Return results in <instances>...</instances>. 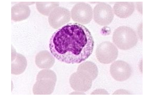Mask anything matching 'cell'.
Listing matches in <instances>:
<instances>
[{"label":"cell","mask_w":146,"mask_h":97,"mask_svg":"<svg viewBox=\"0 0 146 97\" xmlns=\"http://www.w3.org/2000/svg\"><path fill=\"white\" fill-rule=\"evenodd\" d=\"M94 46L93 37L86 27L70 23L54 33L49 47L51 54L59 61L73 64L88 59L93 52Z\"/></svg>","instance_id":"obj_1"},{"label":"cell","mask_w":146,"mask_h":97,"mask_svg":"<svg viewBox=\"0 0 146 97\" xmlns=\"http://www.w3.org/2000/svg\"><path fill=\"white\" fill-rule=\"evenodd\" d=\"M112 39L118 48L123 50L132 48L138 42L135 31L130 27L125 26L118 27L114 31Z\"/></svg>","instance_id":"obj_2"},{"label":"cell","mask_w":146,"mask_h":97,"mask_svg":"<svg viewBox=\"0 0 146 97\" xmlns=\"http://www.w3.org/2000/svg\"><path fill=\"white\" fill-rule=\"evenodd\" d=\"M98 61L105 64L115 61L118 56V50L113 43L109 41L103 42L99 45L96 50Z\"/></svg>","instance_id":"obj_3"},{"label":"cell","mask_w":146,"mask_h":97,"mask_svg":"<svg viewBox=\"0 0 146 97\" xmlns=\"http://www.w3.org/2000/svg\"><path fill=\"white\" fill-rule=\"evenodd\" d=\"M93 80L88 72L78 69L76 72L72 75L70 79L72 88L75 90L81 92H86L90 89Z\"/></svg>","instance_id":"obj_4"},{"label":"cell","mask_w":146,"mask_h":97,"mask_svg":"<svg viewBox=\"0 0 146 97\" xmlns=\"http://www.w3.org/2000/svg\"><path fill=\"white\" fill-rule=\"evenodd\" d=\"M93 14L94 21L102 26L110 25L113 20L114 16L111 7L108 3L102 2L96 5Z\"/></svg>","instance_id":"obj_5"},{"label":"cell","mask_w":146,"mask_h":97,"mask_svg":"<svg viewBox=\"0 0 146 97\" xmlns=\"http://www.w3.org/2000/svg\"><path fill=\"white\" fill-rule=\"evenodd\" d=\"M72 19L76 22L82 24L90 23L93 17L92 7L88 3H78L72 9L71 11Z\"/></svg>","instance_id":"obj_6"},{"label":"cell","mask_w":146,"mask_h":97,"mask_svg":"<svg viewBox=\"0 0 146 97\" xmlns=\"http://www.w3.org/2000/svg\"><path fill=\"white\" fill-rule=\"evenodd\" d=\"M132 72V68L130 65L121 60L114 62L110 66L111 75L116 81H125L130 77Z\"/></svg>","instance_id":"obj_7"},{"label":"cell","mask_w":146,"mask_h":97,"mask_svg":"<svg viewBox=\"0 0 146 97\" xmlns=\"http://www.w3.org/2000/svg\"><path fill=\"white\" fill-rule=\"evenodd\" d=\"M71 17V12L69 10L64 7H58L49 14L48 22L53 28L57 29L69 22Z\"/></svg>","instance_id":"obj_8"},{"label":"cell","mask_w":146,"mask_h":97,"mask_svg":"<svg viewBox=\"0 0 146 97\" xmlns=\"http://www.w3.org/2000/svg\"><path fill=\"white\" fill-rule=\"evenodd\" d=\"M27 66L26 58L23 55L17 54L14 49H12L11 73L19 75L25 71Z\"/></svg>","instance_id":"obj_9"},{"label":"cell","mask_w":146,"mask_h":97,"mask_svg":"<svg viewBox=\"0 0 146 97\" xmlns=\"http://www.w3.org/2000/svg\"><path fill=\"white\" fill-rule=\"evenodd\" d=\"M30 14V8L24 2L18 3L11 8V19L15 22L25 20L28 18Z\"/></svg>","instance_id":"obj_10"},{"label":"cell","mask_w":146,"mask_h":97,"mask_svg":"<svg viewBox=\"0 0 146 97\" xmlns=\"http://www.w3.org/2000/svg\"><path fill=\"white\" fill-rule=\"evenodd\" d=\"M135 8L134 4L133 2H118L114 5V12L120 18H126L132 15Z\"/></svg>","instance_id":"obj_11"},{"label":"cell","mask_w":146,"mask_h":97,"mask_svg":"<svg viewBox=\"0 0 146 97\" xmlns=\"http://www.w3.org/2000/svg\"><path fill=\"white\" fill-rule=\"evenodd\" d=\"M35 62L40 68L49 69L54 65L55 59L48 51L44 50L40 52L36 55Z\"/></svg>","instance_id":"obj_12"},{"label":"cell","mask_w":146,"mask_h":97,"mask_svg":"<svg viewBox=\"0 0 146 97\" xmlns=\"http://www.w3.org/2000/svg\"><path fill=\"white\" fill-rule=\"evenodd\" d=\"M36 8L39 12L42 15L49 16L54 9L59 6L56 2H36Z\"/></svg>","instance_id":"obj_13"}]
</instances>
